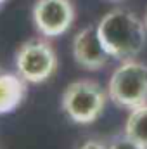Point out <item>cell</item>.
I'll return each mask as SVG.
<instances>
[{
    "instance_id": "8",
    "label": "cell",
    "mask_w": 147,
    "mask_h": 149,
    "mask_svg": "<svg viewBox=\"0 0 147 149\" xmlns=\"http://www.w3.org/2000/svg\"><path fill=\"white\" fill-rule=\"evenodd\" d=\"M125 135L132 139L140 149H147V104L130 111Z\"/></svg>"
},
{
    "instance_id": "6",
    "label": "cell",
    "mask_w": 147,
    "mask_h": 149,
    "mask_svg": "<svg viewBox=\"0 0 147 149\" xmlns=\"http://www.w3.org/2000/svg\"><path fill=\"white\" fill-rule=\"evenodd\" d=\"M73 56L80 66L90 71H97L107 64L111 56L102 45L97 26H87L74 35Z\"/></svg>"
},
{
    "instance_id": "7",
    "label": "cell",
    "mask_w": 147,
    "mask_h": 149,
    "mask_svg": "<svg viewBox=\"0 0 147 149\" xmlns=\"http://www.w3.org/2000/svg\"><path fill=\"white\" fill-rule=\"evenodd\" d=\"M26 85L19 74L0 71V114L14 111L24 99Z\"/></svg>"
},
{
    "instance_id": "5",
    "label": "cell",
    "mask_w": 147,
    "mask_h": 149,
    "mask_svg": "<svg viewBox=\"0 0 147 149\" xmlns=\"http://www.w3.org/2000/svg\"><path fill=\"white\" fill-rule=\"evenodd\" d=\"M33 21L43 37H59L73 24V3L69 0H37L33 7Z\"/></svg>"
},
{
    "instance_id": "12",
    "label": "cell",
    "mask_w": 147,
    "mask_h": 149,
    "mask_svg": "<svg viewBox=\"0 0 147 149\" xmlns=\"http://www.w3.org/2000/svg\"><path fill=\"white\" fill-rule=\"evenodd\" d=\"M3 2H5V0H0V5H2V3H3Z\"/></svg>"
},
{
    "instance_id": "10",
    "label": "cell",
    "mask_w": 147,
    "mask_h": 149,
    "mask_svg": "<svg viewBox=\"0 0 147 149\" xmlns=\"http://www.w3.org/2000/svg\"><path fill=\"white\" fill-rule=\"evenodd\" d=\"M78 149H107V146H104L99 141H87V142H83Z\"/></svg>"
},
{
    "instance_id": "3",
    "label": "cell",
    "mask_w": 147,
    "mask_h": 149,
    "mask_svg": "<svg viewBox=\"0 0 147 149\" xmlns=\"http://www.w3.org/2000/svg\"><path fill=\"white\" fill-rule=\"evenodd\" d=\"M106 92L94 80H76L62 94V109L74 123L95 121L106 106Z\"/></svg>"
},
{
    "instance_id": "4",
    "label": "cell",
    "mask_w": 147,
    "mask_h": 149,
    "mask_svg": "<svg viewBox=\"0 0 147 149\" xmlns=\"http://www.w3.org/2000/svg\"><path fill=\"white\" fill-rule=\"evenodd\" d=\"M57 68V56L45 40H28L16 54L17 74L28 83H42L49 80Z\"/></svg>"
},
{
    "instance_id": "2",
    "label": "cell",
    "mask_w": 147,
    "mask_h": 149,
    "mask_svg": "<svg viewBox=\"0 0 147 149\" xmlns=\"http://www.w3.org/2000/svg\"><path fill=\"white\" fill-rule=\"evenodd\" d=\"M107 95L125 109H135L147 104V66L140 61H123L109 78Z\"/></svg>"
},
{
    "instance_id": "9",
    "label": "cell",
    "mask_w": 147,
    "mask_h": 149,
    "mask_svg": "<svg viewBox=\"0 0 147 149\" xmlns=\"http://www.w3.org/2000/svg\"><path fill=\"white\" fill-rule=\"evenodd\" d=\"M107 149H140L132 139H128L126 135L125 137H119V139H116L111 146H107Z\"/></svg>"
},
{
    "instance_id": "1",
    "label": "cell",
    "mask_w": 147,
    "mask_h": 149,
    "mask_svg": "<svg viewBox=\"0 0 147 149\" xmlns=\"http://www.w3.org/2000/svg\"><path fill=\"white\" fill-rule=\"evenodd\" d=\"M97 30L102 45L114 59H133L146 45V23L126 9H114L107 12L99 21Z\"/></svg>"
},
{
    "instance_id": "11",
    "label": "cell",
    "mask_w": 147,
    "mask_h": 149,
    "mask_svg": "<svg viewBox=\"0 0 147 149\" xmlns=\"http://www.w3.org/2000/svg\"><path fill=\"white\" fill-rule=\"evenodd\" d=\"M146 28H147V14H146Z\"/></svg>"
}]
</instances>
